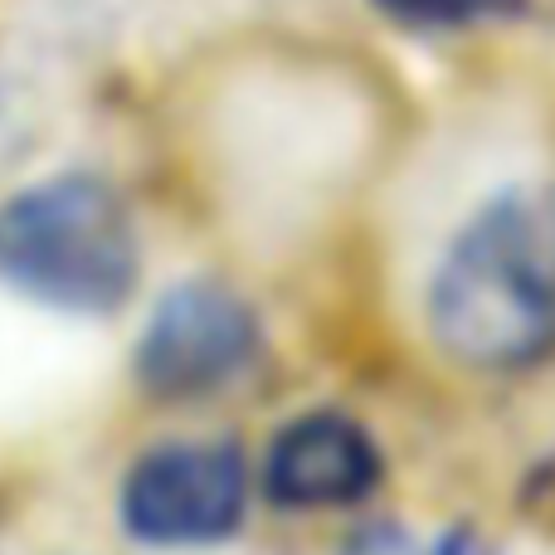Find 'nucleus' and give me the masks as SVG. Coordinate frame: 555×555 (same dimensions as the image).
<instances>
[{
	"label": "nucleus",
	"mask_w": 555,
	"mask_h": 555,
	"mask_svg": "<svg viewBox=\"0 0 555 555\" xmlns=\"http://www.w3.org/2000/svg\"><path fill=\"white\" fill-rule=\"evenodd\" d=\"M375 5L414 29H468L521 15L531 0H375Z\"/></svg>",
	"instance_id": "423d86ee"
},
{
	"label": "nucleus",
	"mask_w": 555,
	"mask_h": 555,
	"mask_svg": "<svg viewBox=\"0 0 555 555\" xmlns=\"http://www.w3.org/2000/svg\"><path fill=\"white\" fill-rule=\"evenodd\" d=\"M142 273L127 201L88 171L35 181L0 201V283L59 312H117Z\"/></svg>",
	"instance_id": "f03ea898"
},
{
	"label": "nucleus",
	"mask_w": 555,
	"mask_h": 555,
	"mask_svg": "<svg viewBox=\"0 0 555 555\" xmlns=\"http://www.w3.org/2000/svg\"><path fill=\"white\" fill-rule=\"evenodd\" d=\"M443 361L521 375L555 356V185H507L443 244L424 293Z\"/></svg>",
	"instance_id": "f257e3e1"
},
{
	"label": "nucleus",
	"mask_w": 555,
	"mask_h": 555,
	"mask_svg": "<svg viewBox=\"0 0 555 555\" xmlns=\"http://www.w3.org/2000/svg\"><path fill=\"white\" fill-rule=\"evenodd\" d=\"M249 463L224 439H166L137 453L117 488L122 531L142 546L181 551L234 537L249 512Z\"/></svg>",
	"instance_id": "7ed1b4c3"
},
{
	"label": "nucleus",
	"mask_w": 555,
	"mask_h": 555,
	"mask_svg": "<svg viewBox=\"0 0 555 555\" xmlns=\"http://www.w3.org/2000/svg\"><path fill=\"white\" fill-rule=\"evenodd\" d=\"M380 478L385 459L375 449V434L332 404L287 420L263 453V492L287 512L361 507Z\"/></svg>",
	"instance_id": "39448f33"
},
{
	"label": "nucleus",
	"mask_w": 555,
	"mask_h": 555,
	"mask_svg": "<svg viewBox=\"0 0 555 555\" xmlns=\"http://www.w3.org/2000/svg\"><path fill=\"white\" fill-rule=\"evenodd\" d=\"M263 346L259 312L224 283H181L156 302L137 336V380L166 400L224 390Z\"/></svg>",
	"instance_id": "20e7f679"
}]
</instances>
